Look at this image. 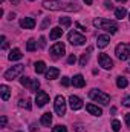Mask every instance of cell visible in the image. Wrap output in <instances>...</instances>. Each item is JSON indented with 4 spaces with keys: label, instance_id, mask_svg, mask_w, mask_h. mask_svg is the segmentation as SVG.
Here are the masks:
<instances>
[{
    "label": "cell",
    "instance_id": "1",
    "mask_svg": "<svg viewBox=\"0 0 130 132\" xmlns=\"http://www.w3.org/2000/svg\"><path fill=\"white\" fill-rule=\"evenodd\" d=\"M43 6L51 11H80V6L75 3H63L60 0H44Z\"/></svg>",
    "mask_w": 130,
    "mask_h": 132
},
{
    "label": "cell",
    "instance_id": "2",
    "mask_svg": "<svg viewBox=\"0 0 130 132\" xmlns=\"http://www.w3.org/2000/svg\"><path fill=\"white\" fill-rule=\"evenodd\" d=\"M94 26L98 29H104L110 34H115L118 31V25L112 20H107V19H95L94 20Z\"/></svg>",
    "mask_w": 130,
    "mask_h": 132
},
{
    "label": "cell",
    "instance_id": "3",
    "mask_svg": "<svg viewBox=\"0 0 130 132\" xmlns=\"http://www.w3.org/2000/svg\"><path fill=\"white\" fill-rule=\"evenodd\" d=\"M89 97L94 100V101H97V103H101V104H109V101H110L109 94H106L103 91H98V89L89 91Z\"/></svg>",
    "mask_w": 130,
    "mask_h": 132
},
{
    "label": "cell",
    "instance_id": "4",
    "mask_svg": "<svg viewBox=\"0 0 130 132\" xmlns=\"http://www.w3.org/2000/svg\"><path fill=\"white\" fill-rule=\"evenodd\" d=\"M115 54L119 60H127L130 57V43H119L115 49Z\"/></svg>",
    "mask_w": 130,
    "mask_h": 132
},
{
    "label": "cell",
    "instance_id": "5",
    "mask_svg": "<svg viewBox=\"0 0 130 132\" xmlns=\"http://www.w3.org/2000/svg\"><path fill=\"white\" fill-rule=\"evenodd\" d=\"M23 71H25V66H23V65H15V66H12L11 69H8V71L5 72V78L11 81V80L17 78Z\"/></svg>",
    "mask_w": 130,
    "mask_h": 132
},
{
    "label": "cell",
    "instance_id": "6",
    "mask_svg": "<svg viewBox=\"0 0 130 132\" xmlns=\"http://www.w3.org/2000/svg\"><path fill=\"white\" fill-rule=\"evenodd\" d=\"M67 40L73 46H81V45L86 43V37L81 35V34H78V32H75V31H70V32L67 34Z\"/></svg>",
    "mask_w": 130,
    "mask_h": 132
},
{
    "label": "cell",
    "instance_id": "7",
    "mask_svg": "<svg viewBox=\"0 0 130 132\" xmlns=\"http://www.w3.org/2000/svg\"><path fill=\"white\" fill-rule=\"evenodd\" d=\"M20 85L28 88L29 91H37L40 88V81L37 78H29V77H22L20 78Z\"/></svg>",
    "mask_w": 130,
    "mask_h": 132
},
{
    "label": "cell",
    "instance_id": "8",
    "mask_svg": "<svg viewBox=\"0 0 130 132\" xmlns=\"http://www.w3.org/2000/svg\"><path fill=\"white\" fill-rule=\"evenodd\" d=\"M54 106H55V112H57L60 117H63L66 114V100H64L63 95H57Z\"/></svg>",
    "mask_w": 130,
    "mask_h": 132
},
{
    "label": "cell",
    "instance_id": "9",
    "mask_svg": "<svg viewBox=\"0 0 130 132\" xmlns=\"http://www.w3.org/2000/svg\"><path fill=\"white\" fill-rule=\"evenodd\" d=\"M49 52L52 54V57L54 59H60V57H63L64 55V52H66V48H64V45L63 43H55L51 49H49Z\"/></svg>",
    "mask_w": 130,
    "mask_h": 132
},
{
    "label": "cell",
    "instance_id": "10",
    "mask_svg": "<svg viewBox=\"0 0 130 132\" xmlns=\"http://www.w3.org/2000/svg\"><path fill=\"white\" fill-rule=\"evenodd\" d=\"M98 63H99V66H103L104 69H112L113 68V62H112V59L107 54H99L98 55Z\"/></svg>",
    "mask_w": 130,
    "mask_h": 132
},
{
    "label": "cell",
    "instance_id": "11",
    "mask_svg": "<svg viewBox=\"0 0 130 132\" xmlns=\"http://www.w3.org/2000/svg\"><path fill=\"white\" fill-rule=\"evenodd\" d=\"M35 103L38 108H43L46 103H49V94H46L44 91H38L35 95Z\"/></svg>",
    "mask_w": 130,
    "mask_h": 132
},
{
    "label": "cell",
    "instance_id": "12",
    "mask_svg": "<svg viewBox=\"0 0 130 132\" xmlns=\"http://www.w3.org/2000/svg\"><path fill=\"white\" fill-rule=\"evenodd\" d=\"M69 104H70L72 111H80L83 108V101H81L80 97H77V95H70L69 97Z\"/></svg>",
    "mask_w": 130,
    "mask_h": 132
},
{
    "label": "cell",
    "instance_id": "13",
    "mask_svg": "<svg viewBox=\"0 0 130 132\" xmlns=\"http://www.w3.org/2000/svg\"><path fill=\"white\" fill-rule=\"evenodd\" d=\"M20 26L25 28V29H34L35 28V20L32 17H23L20 20Z\"/></svg>",
    "mask_w": 130,
    "mask_h": 132
},
{
    "label": "cell",
    "instance_id": "14",
    "mask_svg": "<svg viewBox=\"0 0 130 132\" xmlns=\"http://www.w3.org/2000/svg\"><path fill=\"white\" fill-rule=\"evenodd\" d=\"M86 111H87L90 115H95V117L103 115V109H101V108H98L97 104H94V103H89V104L86 106Z\"/></svg>",
    "mask_w": 130,
    "mask_h": 132
},
{
    "label": "cell",
    "instance_id": "15",
    "mask_svg": "<svg viewBox=\"0 0 130 132\" xmlns=\"http://www.w3.org/2000/svg\"><path fill=\"white\" fill-rule=\"evenodd\" d=\"M109 42H110V37L107 35V34H103V35H98L97 37V45L98 48H106L107 45H109Z\"/></svg>",
    "mask_w": 130,
    "mask_h": 132
},
{
    "label": "cell",
    "instance_id": "16",
    "mask_svg": "<svg viewBox=\"0 0 130 132\" xmlns=\"http://www.w3.org/2000/svg\"><path fill=\"white\" fill-rule=\"evenodd\" d=\"M22 57H23V54H22V51H20L18 48H14V49L9 52V55H8V59H9L11 62H15V60H22Z\"/></svg>",
    "mask_w": 130,
    "mask_h": 132
},
{
    "label": "cell",
    "instance_id": "17",
    "mask_svg": "<svg viewBox=\"0 0 130 132\" xmlns=\"http://www.w3.org/2000/svg\"><path fill=\"white\" fill-rule=\"evenodd\" d=\"M72 85H73L75 88H83V86L86 85V80H84V77H83L81 74H77V75L72 78Z\"/></svg>",
    "mask_w": 130,
    "mask_h": 132
},
{
    "label": "cell",
    "instance_id": "18",
    "mask_svg": "<svg viewBox=\"0 0 130 132\" xmlns=\"http://www.w3.org/2000/svg\"><path fill=\"white\" fill-rule=\"evenodd\" d=\"M58 75H60L58 68H49V71H46V78L48 80H55V78H58Z\"/></svg>",
    "mask_w": 130,
    "mask_h": 132
},
{
    "label": "cell",
    "instance_id": "19",
    "mask_svg": "<svg viewBox=\"0 0 130 132\" xmlns=\"http://www.w3.org/2000/svg\"><path fill=\"white\" fill-rule=\"evenodd\" d=\"M40 123H41L43 126L49 128V126H51V123H52V114H51V112H44V114L41 115V120H40Z\"/></svg>",
    "mask_w": 130,
    "mask_h": 132
},
{
    "label": "cell",
    "instance_id": "20",
    "mask_svg": "<svg viewBox=\"0 0 130 132\" xmlns=\"http://www.w3.org/2000/svg\"><path fill=\"white\" fill-rule=\"evenodd\" d=\"M61 35H63V29H61L60 26H57V28H54V29L51 31L49 38H51V40H57V38H60Z\"/></svg>",
    "mask_w": 130,
    "mask_h": 132
},
{
    "label": "cell",
    "instance_id": "21",
    "mask_svg": "<svg viewBox=\"0 0 130 132\" xmlns=\"http://www.w3.org/2000/svg\"><path fill=\"white\" fill-rule=\"evenodd\" d=\"M0 94H2L3 101H8V100H9V88H8L6 85H2V86H0Z\"/></svg>",
    "mask_w": 130,
    "mask_h": 132
},
{
    "label": "cell",
    "instance_id": "22",
    "mask_svg": "<svg viewBox=\"0 0 130 132\" xmlns=\"http://www.w3.org/2000/svg\"><path fill=\"white\" fill-rule=\"evenodd\" d=\"M126 15H127L126 8H116V9H115V17H116L118 20H123Z\"/></svg>",
    "mask_w": 130,
    "mask_h": 132
},
{
    "label": "cell",
    "instance_id": "23",
    "mask_svg": "<svg viewBox=\"0 0 130 132\" xmlns=\"http://www.w3.org/2000/svg\"><path fill=\"white\" fill-rule=\"evenodd\" d=\"M34 66H35V72H37V74H44V72H46V65H44V62L40 60V62H37Z\"/></svg>",
    "mask_w": 130,
    "mask_h": 132
},
{
    "label": "cell",
    "instance_id": "24",
    "mask_svg": "<svg viewBox=\"0 0 130 132\" xmlns=\"http://www.w3.org/2000/svg\"><path fill=\"white\" fill-rule=\"evenodd\" d=\"M89 52H92V46L87 49V52H84V54L81 55V59H80V66H86L87 65V62H89Z\"/></svg>",
    "mask_w": 130,
    "mask_h": 132
},
{
    "label": "cell",
    "instance_id": "25",
    "mask_svg": "<svg viewBox=\"0 0 130 132\" xmlns=\"http://www.w3.org/2000/svg\"><path fill=\"white\" fill-rule=\"evenodd\" d=\"M127 85H129V81H127V78H126V77H118V78H116V86H118L119 89L127 88Z\"/></svg>",
    "mask_w": 130,
    "mask_h": 132
},
{
    "label": "cell",
    "instance_id": "26",
    "mask_svg": "<svg viewBox=\"0 0 130 132\" xmlns=\"http://www.w3.org/2000/svg\"><path fill=\"white\" fill-rule=\"evenodd\" d=\"M18 106H20V108H25V109H28V111L32 108V106H31V100L29 98H22L20 101H18Z\"/></svg>",
    "mask_w": 130,
    "mask_h": 132
},
{
    "label": "cell",
    "instance_id": "27",
    "mask_svg": "<svg viewBox=\"0 0 130 132\" xmlns=\"http://www.w3.org/2000/svg\"><path fill=\"white\" fill-rule=\"evenodd\" d=\"M58 23H60L63 28H69L70 23H72V20H70L69 17H60V19H58Z\"/></svg>",
    "mask_w": 130,
    "mask_h": 132
},
{
    "label": "cell",
    "instance_id": "28",
    "mask_svg": "<svg viewBox=\"0 0 130 132\" xmlns=\"http://www.w3.org/2000/svg\"><path fill=\"white\" fill-rule=\"evenodd\" d=\"M26 49H28L29 52H32V51L37 49V42H35L34 38H29V40H28V43H26Z\"/></svg>",
    "mask_w": 130,
    "mask_h": 132
},
{
    "label": "cell",
    "instance_id": "29",
    "mask_svg": "<svg viewBox=\"0 0 130 132\" xmlns=\"http://www.w3.org/2000/svg\"><path fill=\"white\" fill-rule=\"evenodd\" d=\"M52 132H67V128L63 126V125H57L52 128Z\"/></svg>",
    "mask_w": 130,
    "mask_h": 132
},
{
    "label": "cell",
    "instance_id": "30",
    "mask_svg": "<svg viewBox=\"0 0 130 132\" xmlns=\"http://www.w3.org/2000/svg\"><path fill=\"white\" fill-rule=\"evenodd\" d=\"M112 129L115 132H118L119 129H121V123H119V120H113L112 121Z\"/></svg>",
    "mask_w": 130,
    "mask_h": 132
},
{
    "label": "cell",
    "instance_id": "31",
    "mask_svg": "<svg viewBox=\"0 0 130 132\" xmlns=\"http://www.w3.org/2000/svg\"><path fill=\"white\" fill-rule=\"evenodd\" d=\"M49 23H51V19H49V17H46V19L43 20V23H41V26H40V29H46Z\"/></svg>",
    "mask_w": 130,
    "mask_h": 132
},
{
    "label": "cell",
    "instance_id": "32",
    "mask_svg": "<svg viewBox=\"0 0 130 132\" xmlns=\"http://www.w3.org/2000/svg\"><path fill=\"white\" fill-rule=\"evenodd\" d=\"M70 83H72V81L69 80V77H63V78H61V85H63L64 88H67V86H69Z\"/></svg>",
    "mask_w": 130,
    "mask_h": 132
},
{
    "label": "cell",
    "instance_id": "33",
    "mask_svg": "<svg viewBox=\"0 0 130 132\" xmlns=\"http://www.w3.org/2000/svg\"><path fill=\"white\" fill-rule=\"evenodd\" d=\"M2 49H8V42L5 35H2Z\"/></svg>",
    "mask_w": 130,
    "mask_h": 132
},
{
    "label": "cell",
    "instance_id": "34",
    "mask_svg": "<svg viewBox=\"0 0 130 132\" xmlns=\"http://www.w3.org/2000/svg\"><path fill=\"white\" fill-rule=\"evenodd\" d=\"M75 62H77V57H75V54L69 55V59H67V63H69V65H73Z\"/></svg>",
    "mask_w": 130,
    "mask_h": 132
},
{
    "label": "cell",
    "instance_id": "35",
    "mask_svg": "<svg viewBox=\"0 0 130 132\" xmlns=\"http://www.w3.org/2000/svg\"><path fill=\"white\" fill-rule=\"evenodd\" d=\"M38 45H40V48H46V38H44V37H40Z\"/></svg>",
    "mask_w": 130,
    "mask_h": 132
},
{
    "label": "cell",
    "instance_id": "36",
    "mask_svg": "<svg viewBox=\"0 0 130 132\" xmlns=\"http://www.w3.org/2000/svg\"><path fill=\"white\" fill-rule=\"evenodd\" d=\"M6 121H8V120H6V117H5V115H2V118H0V128H5V126H6Z\"/></svg>",
    "mask_w": 130,
    "mask_h": 132
},
{
    "label": "cell",
    "instance_id": "37",
    "mask_svg": "<svg viewBox=\"0 0 130 132\" xmlns=\"http://www.w3.org/2000/svg\"><path fill=\"white\" fill-rule=\"evenodd\" d=\"M104 6H106L107 9H112V8H113V5H112L110 0H104Z\"/></svg>",
    "mask_w": 130,
    "mask_h": 132
},
{
    "label": "cell",
    "instance_id": "38",
    "mask_svg": "<svg viewBox=\"0 0 130 132\" xmlns=\"http://www.w3.org/2000/svg\"><path fill=\"white\" fill-rule=\"evenodd\" d=\"M123 104H124V106H130V95H127L126 98L123 100Z\"/></svg>",
    "mask_w": 130,
    "mask_h": 132
},
{
    "label": "cell",
    "instance_id": "39",
    "mask_svg": "<svg viewBox=\"0 0 130 132\" xmlns=\"http://www.w3.org/2000/svg\"><path fill=\"white\" fill-rule=\"evenodd\" d=\"M126 125L130 128V112L129 114H126Z\"/></svg>",
    "mask_w": 130,
    "mask_h": 132
},
{
    "label": "cell",
    "instance_id": "40",
    "mask_svg": "<svg viewBox=\"0 0 130 132\" xmlns=\"http://www.w3.org/2000/svg\"><path fill=\"white\" fill-rule=\"evenodd\" d=\"M75 131H77V132H86V129H84L83 126H80V125H78V126L75 128Z\"/></svg>",
    "mask_w": 130,
    "mask_h": 132
},
{
    "label": "cell",
    "instance_id": "41",
    "mask_svg": "<svg viewBox=\"0 0 130 132\" xmlns=\"http://www.w3.org/2000/svg\"><path fill=\"white\" fill-rule=\"evenodd\" d=\"M14 19H15V14H14V12H11V14L8 15V20H14Z\"/></svg>",
    "mask_w": 130,
    "mask_h": 132
},
{
    "label": "cell",
    "instance_id": "42",
    "mask_svg": "<svg viewBox=\"0 0 130 132\" xmlns=\"http://www.w3.org/2000/svg\"><path fill=\"white\" fill-rule=\"evenodd\" d=\"M75 25H77V28H78V29H81V31H86V28H84V26H81L80 23H75Z\"/></svg>",
    "mask_w": 130,
    "mask_h": 132
},
{
    "label": "cell",
    "instance_id": "43",
    "mask_svg": "<svg viewBox=\"0 0 130 132\" xmlns=\"http://www.w3.org/2000/svg\"><path fill=\"white\" fill-rule=\"evenodd\" d=\"M9 2H11L12 5H18V3H20V0H9Z\"/></svg>",
    "mask_w": 130,
    "mask_h": 132
},
{
    "label": "cell",
    "instance_id": "44",
    "mask_svg": "<svg viewBox=\"0 0 130 132\" xmlns=\"http://www.w3.org/2000/svg\"><path fill=\"white\" fill-rule=\"evenodd\" d=\"M84 2V5H92V0H83Z\"/></svg>",
    "mask_w": 130,
    "mask_h": 132
},
{
    "label": "cell",
    "instance_id": "45",
    "mask_svg": "<svg viewBox=\"0 0 130 132\" xmlns=\"http://www.w3.org/2000/svg\"><path fill=\"white\" fill-rule=\"evenodd\" d=\"M116 2H123V3H124V2H127V0H116Z\"/></svg>",
    "mask_w": 130,
    "mask_h": 132
},
{
    "label": "cell",
    "instance_id": "46",
    "mask_svg": "<svg viewBox=\"0 0 130 132\" xmlns=\"http://www.w3.org/2000/svg\"><path fill=\"white\" fill-rule=\"evenodd\" d=\"M0 2H5V0H0Z\"/></svg>",
    "mask_w": 130,
    "mask_h": 132
},
{
    "label": "cell",
    "instance_id": "47",
    "mask_svg": "<svg viewBox=\"0 0 130 132\" xmlns=\"http://www.w3.org/2000/svg\"><path fill=\"white\" fill-rule=\"evenodd\" d=\"M129 20H130V15H129Z\"/></svg>",
    "mask_w": 130,
    "mask_h": 132
},
{
    "label": "cell",
    "instance_id": "48",
    "mask_svg": "<svg viewBox=\"0 0 130 132\" xmlns=\"http://www.w3.org/2000/svg\"><path fill=\"white\" fill-rule=\"evenodd\" d=\"M31 2H32V0H31Z\"/></svg>",
    "mask_w": 130,
    "mask_h": 132
}]
</instances>
